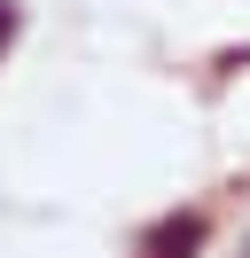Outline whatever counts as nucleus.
<instances>
[{"label":"nucleus","instance_id":"1","mask_svg":"<svg viewBox=\"0 0 250 258\" xmlns=\"http://www.w3.org/2000/svg\"><path fill=\"white\" fill-rule=\"evenodd\" d=\"M8 39H16V8L0 0V55H8Z\"/></svg>","mask_w":250,"mask_h":258}]
</instances>
